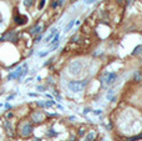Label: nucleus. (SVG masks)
Instances as JSON below:
<instances>
[{"label":"nucleus","instance_id":"obj_1","mask_svg":"<svg viewBox=\"0 0 142 141\" xmlns=\"http://www.w3.org/2000/svg\"><path fill=\"white\" fill-rule=\"evenodd\" d=\"M87 85V80H72V81H69V89L72 91V92H81L84 90Z\"/></svg>","mask_w":142,"mask_h":141},{"label":"nucleus","instance_id":"obj_2","mask_svg":"<svg viewBox=\"0 0 142 141\" xmlns=\"http://www.w3.org/2000/svg\"><path fill=\"white\" fill-rule=\"evenodd\" d=\"M26 73H28V65H26V64H23L21 66H19L17 69H15V70H14V71H13L9 76H8V79H9V80L20 79V78L24 76Z\"/></svg>","mask_w":142,"mask_h":141},{"label":"nucleus","instance_id":"obj_3","mask_svg":"<svg viewBox=\"0 0 142 141\" xmlns=\"http://www.w3.org/2000/svg\"><path fill=\"white\" fill-rule=\"evenodd\" d=\"M117 79V74L116 73H105L102 76V84L106 85V86H110L112 85Z\"/></svg>","mask_w":142,"mask_h":141},{"label":"nucleus","instance_id":"obj_4","mask_svg":"<svg viewBox=\"0 0 142 141\" xmlns=\"http://www.w3.org/2000/svg\"><path fill=\"white\" fill-rule=\"evenodd\" d=\"M33 125L30 124V122H25L23 125V127H21V135L25 136V137H28L33 134Z\"/></svg>","mask_w":142,"mask_h":141},{"label":"nucleus","instance_id":"obj_5","mask_svg":"<svg viewBox=\"0 0 142 141\" xmlns=\"http://www.w3.org/2000/svg\"><path fill=\"white\" fill-rule=\"evenodd\" d=\"M14 20H15V23L17 25H24V24L28 23V17L25 16V15H20V14H16L15 17H14Z\"/></svg>","mask_w":142,"mask_h":141},{"label":"nucleus","instance_id":"obj_6","mask_svg":"<svg viewBox=\"0 0 142 141\" xmlns=\"http://www.w3.org/2000/svg\"><path fill=\"white\" fill-rule=\"evenodd\" d=\"M69 70H70L71 73L79 74V73H80V70H81V64H80L79 61H74L72 64H71V65H70Z\"/></svg>","mask_w":142,"mask_h":141},{"label":"nucleus","instance_id":"obj_7","mask_svg":"<svg viewBox=\"0 0 142 141\" xmlns=\"http://www.w3.org/2000/svg\"><path fill=\"white\" fill-rule=\"evenodd\" d=\"M56 31H57L56 29L52 28L51 30H50V33H49V34L45 36V40H44V41H45V43H49L50 40H52V38H54V36H55V34H56Z\"/></svg>","mask_w":142,"mask_h":141},{"label":"nucleus","instance_id":"obj_8","mask_svg":"<svg viewBox=\"0 0 142 141\" xmlns=\"http://www.w3.org/2000/svg\"><path fill=\"white\" fill-rule=\"evenodd\" d=\"M41 30H42V26L41 25H36V26H34V28L31 29L30 31H31V34L33 35H40V33H41Z\"/></svg>","mask_w":142,"mask_h":141},{"label":"nucleus","instance_id":"obj_9","mask_svg":"<svg viewBox=\"0 0 142 141\" xmlns=\"http://www.w3.org/2000/svg\"><path fill=\"white\" fill-rule=\"evenodd\" d=\"M95 137H96V132H95V131H91L90 134L86 135V137L84 139V141H94L95 140Z\"/></svg>","mask_w":142,"mask_h":141},{"label":"nucleus","instance_id":"obj_10","mask_svg":"<svg viewBox=\"0 0 142 141\" xmlns=\"http://www.w3.org/2000/svg\"><path fill=\"white\" fill-rule=\"evenodd\" d=\"M59 38H60V33H59V31H56V34H55V36L52 38V40H51V43H50V44H51V45H55V44H57V43H59Z\"/></svg>","mask_w":142,"mask_h":141},{"label":"nucleus","instance_id":"obj_11","mask_svg":"<svg viewBox=\"0 0 142 141\" xmlns=\"http://www.w3.org/2000/svg\"><path fill=\"white\" fill-rule=\"evenodd\" d=\"M34 120H35V122H40L41 120H42V114L41 113H36V114H34Z\"/></svg>","mask_w":142,"mask_h":141},{"label":"nucleus","instance_id":"obj_12","mask_svg":"<svg viewBox=\"0 0 142 141\" xmlns=\"http://www.w3.org/2000/svg\"><path fill=\"white\" fill-rule=\"evenodd\" d=\"M141 79H142L141 71H136V74L133 75V80H135V81H141Z\"/></svg>","mask_w":142,"mask_h":141},{"label":"nucleus","instance_id":"obj_13","mask_svg":"<svg viewBox=\"0 0 142 141\" xmlns=\"http://www.w3.org/2000/svg\"><path fill=\"white\" fill-rule=\"evenodd\" d=\"M74 25H75V20H71V21H70V23H69L67 25H66V28H65V33H67L69 30H70V29L72 28Z\"/></svg>","mask_w":142,"mask_h":141},{"label":"nucleus","instance_id":"obj_14","mask_svg":"<svg viewBox=\"0 0 142 141\" xmlns=\"http://www.w3.org/2000/svg\"><path fill=\"white\" fill-rule=\"evenodd\" d=\"M141 49H142V45H138V46H137V48H136V49L133 50V52H132V54H133V55H136V54H138Z\"/></svg>","mask_w":142,"mask_h":141},{"label":"nucleus","instance_id":"obj_15","mask_svg":"<svg viewBox=\"0 0 142 141\" xmlns=\"http://www.w3.org/2000/svg\"><path fill=\"white\" fill-rule=\"evenodd\" d=\"M56 135H57V132H55L54 130H49V132H47V136H50V137L51 136H56Z\"/></svg>","mask_w":142,"mask_h":141},{"label":"nucleus","instance_id":"obj_16","mask_svg":"<svg viewBox=\"0 0 142 141\" xmlns=\"http://www.w3.org/2000/svg\"><path fill=\"white\" fill-rule=\"evenodd\" d=\"M24 5L25 6H31L33 5V0H25V1H24Z\"/></svg>","mask_w":142,"mask_h":141},{"label":"nucleus","instance_id":"obj_17","mask_svg":"<svg viewBox=\"0 0 142 141\" xmlns=\"http://www.w3.org/2000/svg\"><path fill=\"white\" fill-rule=\"evenodd\" d=\"M47 54H49V51H42V52H40L39 54V56H46V55H47Z\"/></svg>","mask_w":142,"mask_h":141},{"label":"nucleus","instance_id":"obj_18","mask_svg":"<svg viewBox=\"0 0 142 141\" xmlns=\"http://www.w3.org/2000/svg\"><path fill=\"white\" fill-rule=\"evenodd\" d=\"M44 4H45V0H41L39 4V9H42V8H44Z\"/></svg>","mask_w":142,"mask_h":141},{"label":"nucleus","instance_id":"obj_19","mask_svg":"<svg viewBox=\"0 0 142 141\" xmlns=\"http://www.w3.org/2000/svg\"><path fill=\"white\" fill-rule=\"evenodd\" d=\"M51 6H52V8H57V6H59V3H57L56 0H55V1H54V3L51 4Z\"/></svg>","mask_w":142,"mask_h":141},{"label":"nucleus","instance_id":"obj_20","mask_svg":"<svg viewBox=\"0 0 142 141\" xmlns=\"http://www.w3.org/2000/svg\"><path fill=\"white\" fill-rule=\"evenodd\" d=\"M40 40H41V35H39V36L36 38V40H35V43H40Z\"/></svg>","mask_w":142,"mask_h":141},{"label":"nucleus","instance_id":"obj_21","mask_svg":"<svg viewBox=\"0 0 142 141\" xmlns=\"http://www.w3.org/2000/svg\"><path fill=\"white\" fill-rule=\"evenodd\" d=\"M95 115H101V110H96V111H94Z\"/></svg>","mask_w":142,"mask_h":141},{"label":"nucleus","instance_id":"obj_22","mask_svg":"<svg viewBox=\"0 0 142 141\" xmlns=\"http://www.w3.org/2000/svg\"><path fill=\"white\" fill-rule=\"evenodd\" d=\"M95 1H96V0H89L86 4H92V3H95Z\"/></svg>","mask_w":142,"mask_h":141},{"label":"nucleus","instance_id":"obj_23","mask_svg":"<svg viewBox=\"0 0 142 141\" xmlns=\"http://www.w3.org/2000/svg\"><path fill=\"white\" fill-rule=\"evenodd\" d=\"M57 1H59V5H63V4H64V1H65V0H57Z\"/></svg>","mask_w":142,"mask_h":141},{"label":"nucleus","instance_id":"obj_24","mask_svg":"<svg viewBox=\"0 0 142 141\" xmlns=\"http://www.w3.org/2000/svg\"><path fill=\"white\" fill-rule=\"evenodd\" d=\"M87 1H89V0H85V3H87Z\"/></svg>","mask_w":142,"mask_h":141},{"label":"nucleus","instance_id":"obj_25","mask_svg":"<svg viewBox=\"0 0 142 141\" xmlns=\"http://www.w3.org/2000/svg\"><path fill=\"white\" fill-rule=\"evenodd\" d=\"M71 1H76V0H71Z\"/></svg>","mask_w":142,"mask_h":141}]
</instances>
